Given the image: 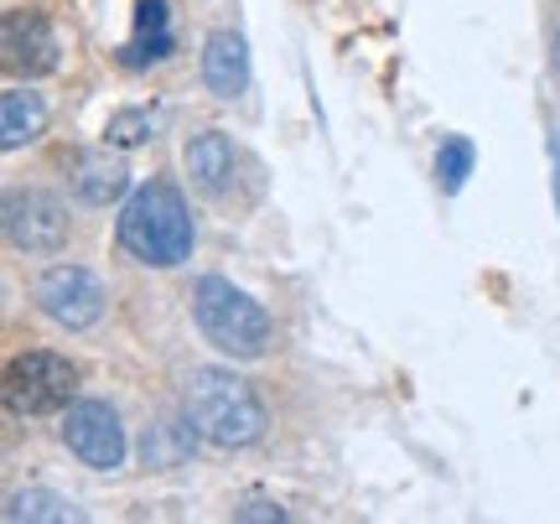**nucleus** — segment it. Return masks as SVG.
Masks as SVG:
<instances>
[{
    "mask_svg": "<svg viewBox=\"0 0 560 524\" xmlns=\"http://www.w3.org/2000/svg\"><path fill=\"white\" fill-rule=\"evenodd\" d=\"M187 426L213 446H249L265 436V405L234 369H192L187 380Z\"/></svg>",
    "mask_w": 560,
    "mask_h": 524,
    "instance_id": "1",
    "label": "nucleus"
},
{
    "mask_svg": "<svg viewBox=\"0 0 560 524\" xmlns=\"http://www.w3.org/2000/svg\"><path fill=\"white\" fill-rule=\"evenodd\" d=\"M120 244L140 265L172 270L192 255V219L172 182H145L120 213Z\"/></svg>",
    "mask_w": 560,
    "mask_h": 524,
    "instance_id": "2",
    "label": "nucleus"
},
{
    "mask_svg": "<svg viewBox=\"0 0 560 524\" xmlns=\"http://www.w3.org/2000/svg\"><path fill=\"white\" fill-rule=\"evenodd\" d=\"M192 317H198L202 338L219 348V353H234V359H260L265 343H270V317L255 296H244L234 281L223 276H202L198 291H192Z\"/></svg>",
    "mask_w": 560,
    "mask_h": 524,
    "instance_id": "3",
    "label": "nucleus"
},
{
    "mask_svg": "<svg viewBox=\"0 0 560 524\" xmlns=\"http://www.w3.org/2000/svg\"><path fill=\"white\" fill-rule=\"evenodd\" d=\"M79 389V369L62 359V353H47V348H32L11 359L5 369V410L11 416H52V410H68Z\"/></svg>",
    "mask_w": 560,
    "mask_h": 524,
    "instance_id": "4",
    "label": "nucleus"
},
{
    "mask_svg": "<svg viewBox=\"0 0 560 524\" xmlns=\"http://www.w3.org/2000/svg\"><path fill=\"white\" fill-rule=\"evenodd\" d=\"M62 442H68V452H73L83 467L115 473V467L125 463V426L104 400L68 405V416H62Z\"/></svg>",
    "mask_w": 560,
    "mask_h": 524,
    "instance_id": "5",
    "label": "nucleus"
},
{
    "mask_svg": "<svg viewBox=\"0 0 560 524\" xmlns=\"http://www.w3.org/2000/svg\"><path fill=\"white\" fill-rule=\"evenodd\" d=\"M5 234L26 255H47V249H58L68 240V208L52 193H42V187L11 193L5 198Z\"/></svg>",
    "mask_w": 560,
    "mask_h": 524,
    "instance_id": "6",
    "label": "nucleus"
},
{
    "mask_svg": "<svg viewBox=\"0 0 560 524\" xmlns=\"http://www.w3.org/2000/svg\"><path fill=\"white\" fill-rule=\"evenodd\" d=\"M37 302L62 327H94L104 312V286L79 265H52L37 281Z\"/></svg>",
    "mask_w": 560,
    "mask_h": 524,
    "instance_id": "7",
    "label": "nucleus"
},
{
    "mask_svg": "<svg viewBox=\"0 0 560 524\" xmlns=\"http://www.w3.org/2000/svg\"><path fill=\"white\" fill-rule=\"evenodd\" d=\"M0 47H5V68L11 73H26V79H42L58 68V37L42 11H5V26H0Z\"/></svg>",
    "mask_w": 560,
    "mask_h": 524,
    "instance_id": "8",
    "label": "nucleus"
},
{
    "mask_svg": "<svg viewBox=\"0 0 560 524\" xmlns=\"http://www.w3.org/2000/svg\"><path fill=\"white\" fill-rule=\"evenodd\" d=\"M202 83L219 94V100H240L244 83H249V47L234 32H213L202 47Z\"/></svg>",
    "mask_w": 560,
    "mask_h": 524,
    "instance_id": "9",
    "label": "nucleus"
},
{
    "mask_svg": "<svg viewBox=\"0 0 560 524\" xmlns=\"http://www.w3.org/2000/svg\"><path fill=\"white\" fill-rule=\"evenodd\" d=\"M68 182H73V193H79L83 202L104 208V202L125 198L130 172H125V162L120 156H109V151H79V156L68 162Z\"/></svg>",
    "mask_w": 560,
    "mask_h": 524,
    "instance_id": "10",
    "label": "nucleus"
},
{
    "mask_svg": "<svg viewBox=\"0 0 560 524\" xmlns=\"http://www.w3.org/2000/svg\"><path fill=\"white\" fill-rule=\"evenodd\" d=\"M172 53V5L166 0H140L136 5V37L120 47L125 68H145Z\"/></svg>",
    "mask_w": 560,
    "mask_h": 524,
    "instance_id": "11",
    "label": "nucleus"
},
{
    "mask_svg": "<svg viewBox=\"0 0 560 524\" xmlns=\"http://www.w3.org/2000/svg\"><path fill=\"white\" fill-rule=\"evenodd\" d=\"M47 130V104L42 94L32 89H5V100H0V145L5 151H21V145H32Z\"/></svg>",
    "mask_w": 560,
    "mask_h": 524,
    "instance_id": "12",
    "label": "nucleus"
},
{
    "mask_svg": "<svg viewBox=\"0 0 560 524\" xmlns=\"http://www.w3.org/2000/svg\"><path fill=\"white\" fill-rule=\"evenodd\" d=\"M187 172L202 193H223V182L234 177V145L223 130H202L187 141Z\"/></svg>",
    "mask_w": 560,
    "mask_h": 524,
    "instance_id": "13",
    "label": "nucleus"
},
{
    "mask_svg": "<svg viewBox=\"0 0 560 524\" xmlns=\"http://www.w3.org/2000/svg\"><path fill=\"white\" fill-rule=\"evenodd\" d=\"M5 520L11 524H21V520L68 524V520H79V514H73V504L58 499V493H47V488H26V493H11V499H5Z\"/></svg>",
    "mask_w": 560,
    "mask_h": 524,
    "instance_id": "14",
    "label": "nucleus"
},
{
    "mask_svg": "<svg viewBox=\"0 0 560 524\" xmlns=\"http://www.w3.org/2000/svg\"><path fill=\"white\" fill-rule=\"evenodd\" d=\"M472 162H478V151L467 136H446L436 151V182L441 193H462V182L472 177Z\"/></svg>",
    "mask_w": 560,
    "mask_h": 524,
    "instance_id": "15",
    "label": "nucleus"
},
{
    "mask_svg": "<svg viewBox=\"0 0 560 524\" xmlns=\"http://www.w3.org/2000/svg\"><path fill=\"white\" fill-rule=\"evenodd\" d=\"M151 115L145 109H120V115H109V125H104V136H109V145H140L145 136H151Z\"/></svg>",
    "mask_w": 560,
    "mask_h": 524,
    "instance_id": "16",
    "label": "nucleus"
},
{
    "mask_svg": "<svg viewBox=\"0 0 560 524\" xmlns=\"http://www.w3.org/2000/svg\"><path fill=\"white\" fill-rule=\"evenodd\" d=\"M240 520H285V509H276V504H249V509H240Z\"/></svg>",
    "mask_w": 560,
    "mask_h": 524,
    "instance_id": "17",
    "label": "nucleus"
},
{
    "mask_svg": "<svg viewBox=\"0 0 560 524\" xmlns=\"http://www.w3.org/2000/svg\"><path fill=\"white\" fill-rule=\"evenodd\" d=\"M556 68H560V42H556Z\"/></svg>",
    "mask_w": 560,
    "mask_h": 524,
    "instance_id": "18",
    "label": "nucleus"
}]
</instances>
